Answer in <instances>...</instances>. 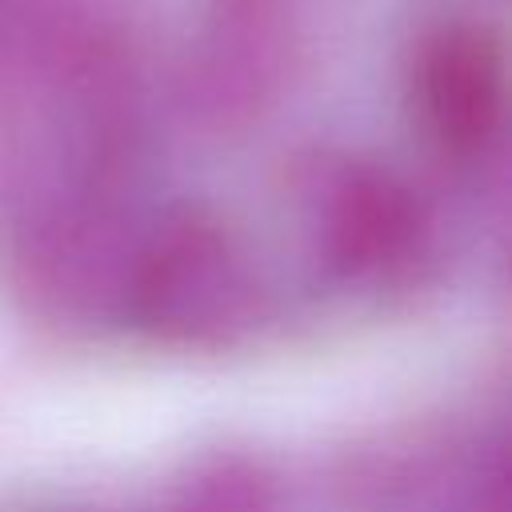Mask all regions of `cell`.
<instances>
[{"label":"cell","mask_w":512,"mask_h":512,"mask_svg":"<svg viewBox=\"0 0 512 512\" xmlns=\"http://www.w3.org/2000/svg\"><path fill=\"white\" fill-rule=\"evenodd\" d=\"M124 300L148 336L180 348H212L252 328L260 284L232 232L204 216H180L140 248L124 280Z\"/></svg>","instance_id":"1"},{"label":"cell","mask_w":512,"mask_h":512,"mask_svg":"<svg viewBox=\"0 0 512 512\" xmlns=\"http://www.w3.org/2000/svg\"><path fill=\"white\" fill-rule=\"evenodd\" d=\"M316 244L348 284H376L404 272L420 248V216L400 184L380 172L340 176L316 212Z\"/></svg>","instance_id":"2"},{"label":"cell","mask_w":512,"mask_h":512,"mask_svg":"<svg viewBox=\"0 0 512 512\" xmlns=\"http://www.w3.org/2000/svg\"><path fill=\"white\" fill-rule=\"evenodd\" d=\"M420 104L432 132L456 152H480L500 128V60L472 36H444L420 68Z\"/></svg>","instance_id":"3"},{"label":"cell","mask_w":512,"mask_h":512,"mask_svg":"<svg viewBox=\"0 0 512 512\" xmlns=\"http://www.w3.org/2000/svg\"><path fill=\"white\" fill-rule=\"evenodd\" d=\"M172 512H276L272 484L240 456L204 464L176 496Z\"/></svg>","instance_id":"4"}]
</instances>
